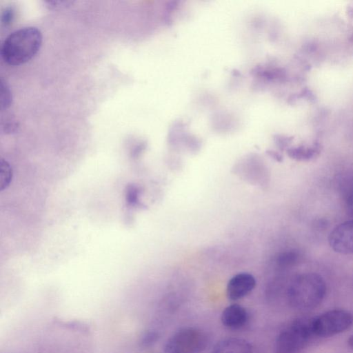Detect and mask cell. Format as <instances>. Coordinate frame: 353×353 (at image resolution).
I'll list each match as a JSON object with an SVG mask.
<instances>
[{"mask_svg":"<svg viewBox=\"0 0 353 353\" xmlns=\"http://www.w3.org/2000/svg\"><path fill=\"white\" fill-rule=\"evenodd\" d=\"M326 293L323 278L315 272L299 274L291 283L288 298L290 305L299 310L316 307L323 301Z\"/></svg>","mask_w":353,"mask_h":353,"instance_id":"cell-2","label":"cell"},{"mask_svg":"<svg viewBox=\"0 0 353 353\" xmlns=\"http://www.w3.org/2000/svg\"><path fill=\"white\" fill-rule=\"evenodd\" d=\"M159 338V334L156 331H148L143 336L141 343L143 347L153 345Z\"/></svg>","mask_w":353,"mask_h":353,"instance_id":"cell-14","label":"cell"},{"mask_svg":"<svg viewBox=\"0 0 353 353\" xmlns=\"http://www.w3.org/2000/svg\"><path fill=\"white\" fill-rule=\"evenodd\" d=\"M330 248L341 254H353V219L335 226L330 233Z\"/></svg>","mask_w":353,"mask_h":353,"instance_id":"cell-6","label":"cell"},{"mask_svg":"<svg viewBox=\"0 0 353 353\" xmlns=\"http://www.w3.org/2000/svg\"><path fill=\"white\" fill-rule=\"evenodd\" d=\"M312 319H296L281 330L275 342L276 353H296L305 347L314 336Z\"/></svg>","mask_w":353,"mask_h":353,"instance_id":"cell-3","label":"cell"},{"mask_svg":"<svg viewBox=\"0 0 353 353\" xmlns=\"http://www.w3.org/2000/svg\"><path fill=\"white\" fill-rule=\"evenodd\" d=\"M321 151L319 144L314 143L310 146L301 145L288 150L289 157L296 161H310L319 155Z\"/></svg>","mask_w":353,"mask_h":353,"instance_id":"cell-11","label":"cell"},{"mask_svg":"<svg viewBox=\"0 0 353 353\" xmlns=\"http://www.w3.org/2000/svg\"><path fill=\"white\" fill-rule=\"evenodd\" d=\"M19 128V123L15 121L9 120L4 124H2L1 129L5 133H14L17 132Z\"/></svg>","mask_w":353,"mask_h":353,"instance_id":"cell-17","label":"cell"},{"mask_svg":"<svg viewBox=\"0 0 353 353\" xmlns=\"http://www.w3.org/2000/svg\"><path fill=\"white\" fill-rule=\"evenodd\" d=\"M256 286L255 278L249 273H239L228 283L226 293L231 301H237L250 294Z\"/></svg>","mask_w":353,"mask_h":353,"instance_id":"cell-7","label":"cell"},{"mask_svg":"<svg viewBox=\"0 0 353 353\" xmlns=\"http://www.w3.org/2000/svg\"><path fill=\"white\" fill-rule=\"evenodd\" d=\"M353 324V314L350 311L335 309L327 311L312 319L314 336L330 337L349 329Z\"/></svg>","mask_w":353,"mask_h":353,"instance_id":"cell-5","label":"cell"},{"mask_svg":"<svg viewBox=\"0 0 353 353\" xmlns=\"http://www.w3.org/2000/svg\"><path fill=\"white\" fill-rule=\"evenodd\" d=\"M44 3L50 9H59L69 6L72 1H46Z\"/></svg>","mask_w":353,"mask_h":353,"instance_id":"cell-16","label":"cell"},{"mask_svg":"<svg viewBox=\"0 0 353 353\" xmlns=\"http://www.w3.org/2000/svg\"><path fill=\"white\" fill-rule=\"evenodd\" d=\"M347 344L349 345V347L353 350V334H352L348 340H347Z\"/></svg>","mask_w":353,"mask_h":353,"instance_id":"cell-18","label":"cell"},{"mask_svg":"<svg viewBox=\"0 0 353 353\" xmlns=\"http://www.w3.org/2000/svg\"><path fill=\"white\" fill-rule=\"evenodd\" d=\"M208 345V337L201 330L186 327L176 332L166 342L164 353H201Z\"/></svg>","mask_w":353,"mask_h":353,"instance_id":"cell-4","label":"cell"},{"mask_svg":"<svg viewBox=\"0 0 353 353\" xmlns=\"http://www.w3.org/2000/svg\"><path fill=\"white\" fill-rule=\"evenodd\" d=\"M42 43L41 31L35 27H24L10 34L3 41L1 55L10 65L29 61L39 52Z\"/></svg>","mask_w":353,"mask_h":353,"instance_id":"cell-1","label":"cell"},{"mask_svg":"<svg viewBox=\"0 0 353 353\" xmlns=\"http://www.w3.org/2000/svg\"><path fill=\"white\" fill-rule=\"evenodd\" d=\"M1 109L2 110L8 108L12 100V93L8 85L2 79H1Z\"/></svg>","mask_w":353,"mask_h":353,"instance_id":"cell-12","label":"cell"},{"mask_svg":"<svg viewBox=\"0 0 353 353\" xmlns=\"http://www.w3.org/2000/svg\"><path fill=\"white\" fill-rule=\"evenodd\" d=\"M0 170V184L1 189L3 190L10 182L11 170L9 164L3 160L1 161Z\"/></svg>","mask_w":353,"mask_h":353,"instance_id":"cell-13","label":"cell"},{"mask_svg":"<svg viewBox=\"0 0 353 353\" xmlns=\"http://www.w3.org/2000/svg\"><path fill=\"white\" fill-rule=\"evenodd\" d=\"M339 185L347 212L353 219V173H347L343 176L340 179Z\"/></svg>","mask_w":353,"mask_h":353,"instance_id":"cell-10","label":"cell"},{"mask_svg":"<svg viewBox=\"0 0 353 353\" xmlns=\"http://www.w3.org/2000/svg\"><path fill=\"white\" fill-rule=\"evenodd\" d=\"M14 18V10L12 7L9 6L6 8L2 13L1 17V23L5 26H9Z\"/></svg>","mask_w":353,"mask_h":353,"instance_id":"cell-15","label":"cell"},{"mask_svg":"<svg viewBox=\"0 0 353 353\" xmlns=\"http://www.w3.org/2000/svg\"><path fill=\"white\" fill-rule=\"evenodd\" d=\"M252 346L247 340L230 337L219 341L211 353H252Z\"/></svg>","mask_w":353,"mask_h":353,"instance_id":"cell-9","label":"cell"},{"mask_svg":"<svg viewBox=\"0 0 353 353\" xmlns=\"http://www.w3.org/2000/svg\"><path fill=\"white\" fill-rule=\"evenodd\" d=\"M249 314L247 310L241 305L232 304L222 312L221 320L222 324L230 330H239L248 323Z\"/></svg>","mask_w":353,"mask_h":353,"instance_id":"cell-8","label":"cell"}]
</instances>
